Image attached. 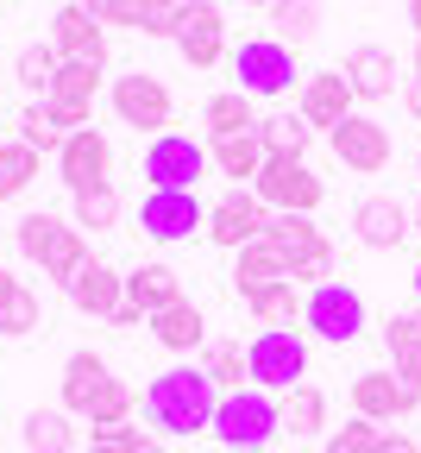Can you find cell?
<instances>
[{
  "mask_svg": "<svg viewBox=\"0 0 421 453\" xmlns=\"http://www.w3.org/2000/svg\"><path fill=\"white\" fill-rule=\"evenodd\" d=\"M214 410H220V390L208 384L202 365H170L145 384V416L157 434H202L214 428Z\"/></svg>",
  "mask_w": 421,
  "mask_h": 453,
  "instance_id": "cell-1",
  "label": "cell"
},
{
  "mask_svg": "<svg viewBox=\"0 0 421 453\" xmlns=\"http://www.w3.org/2000/svg\"><path fill=\"white\" fill-rule=\"evenodd\" d=\"M220 447H233V453H264L277 434H283V403L271 390H233V396H220V410H214V428H208Z\"/></svg>",
  "mask_w": 421,
  "mask_h": 453,
  "instance_id": "cell-2",
  "label": "cell"
},
{
  "mask_svg": "<svg viewBox=\"0 0 421 453\" xmlns=\"http://www.w3.org/2000/svg\"><path fill=\"white\" fill-rule=\"evenodd\" d=\"M19 252H26L44 277L70 283V277L88 265V234H82L76 220H57V214H26V220H19Z\"/></svg>",
  "mask_w": 421,
  "mask_h": 453,
  "instance_id": "cell-3",
  "label": "cell"
},
{
  "mask_svg": "<svg viewBox=\"0 0 421 453\" xmlns=\"http://www.w3.org/2000/svg\"><path fill=\"white\" fill-rule=\"evenodd\" d=\"M246 365H252V384L258 390H295L309 378V340L295 327H258L252 347H246Z\"/></svg>",
  "mask_w": 421,
  "mask_h": 453,
  "instance_id": "cell-4",
  "label": "cell"
},
{
  "mask_svg": "<svg viewBox=\"0 0 421 453\" xmlns=\"http://www.w3.org/2000/svg\"><path fill=\"white\" fill-rule=\"evenodd\" d=\"M252 196L271 208V214H315L327 202V183L309 170V157H264Z\"/></svg>",
  "mask_w": 421,
  "mask_h": 453,
  "instance_id": "cell-5",
  "label": "cell"
},
{
  "mask_svg": "<svg viewBox=\"0 0 421 453\" xmlns=\"http://www.w3.org/2000/svg\"><path fill=\"white\" fill-rule=\"evenodd\" d=\"M233 88L252 95V101H271V95L295 88V50L277 44V38H246L233 50Z\"/></svg>",
  "mask_w": 421,
  "mask_h": 453,
  "instance_id": "cell-6",
  "label": "cell"
},
{
  "mask_svg": "<svg viewBox=\"0 0 421 453\" xmlns=\"http://www.w3.org/2000/svg\"><path fill=\"white\" fill-rule=\"evenodd\" d=\"M302 321L327 340V347H346V340L365 334V296L352 283H315L309 303H302Z\"/></svg>",
  "mask_w": 421,
  "mask_h": 453,
  "instance_id": "cell-7",
  "label": "cell"
},
{
  "mask_svg": "<svg viewBox=\"0 0 421 453\" xmlns=\"http://www.w3.org/2000/svg\"><path fill=\"white\" fill-rule=\"evenodd\" d=\"M176 50L189 70H214L226 57V13L220 0H183L176 7Z\"/></svg>",
  "mask_w": 421,
  "mask_h": 453,
  "instance_id": "cell-8",
  "label": "cell"
},
{
  "mask_svg": "<svg viewBox=\"0 0 421 453\" xmlns=\"http://www.w3.org/2000/svg\"><path fill=\"white\" fill-rule=\"evenodd\" d=\"M113 113H119V127H139V133H170V88L151 76V70H133V76H113Z\"/></svg>",
  "mask_w": 421,
  "mask_h": 453,
  "instance_id": "cell-9",
  "label": "cell"
},
{
  "mask_svg": "<svg viewBox=\"0 0 421 453\" xmlns=\"http://www.w3.org/2000/svg\"><path fill=\"white\" fill-rule=\"evenodd\" d=\"M208 164H214V157H208L189 133H157V139L145 145V183H151V189H195Z\"/></svg>",
  "mask_w": 421,
  "mask_h": 453,
  "instance_id": "cell-10",
  "label": "cell"
},
{
  "mask_svg": "<svg viewBox=\"0 0 421 453\" xmlns=\"http://www.w3.org/2000/svg\"><path fill=\"white\" fill-rule=\"evenodd\" d=\"M327 145H333V157L346 164V170H358V177H378V170H390V127H378L371 113H346V120L327 133Z\"/></svg>",
  "mask_w": 421,
  "mask_h": 453,
  "instance_id": "cell-11",
  "label": "cell"
},
{
  "mask_svg": "<svg viewBox=\"0 0 421 453\" xmlns=\"http://www.w3.org/2000/svg\"><path fill=\"white\" fill-rule=\"evenodd\" d=\"M139 226H145V240L176 246V240H189L195 226H208V208L195 202V189H145Z\"/></svg>",
  "mask_w": 421,
  "mask_h": 453,
  "instance_id": "cell-12",
  "label": "cell"
},
{
  "mask_svg": "<svg viewBox=\"0 0 421 453\" xmlns=\"http://www.w3.org/2000/svg\"><path fill=\"white\" fill-rule=\"evenodd\" d=\"M264 226H271V208H264L252 189H233V196H220V202L208 208V226H202V234H208L214 246L239 252V246L264 240Z\"/></svg>",
  "mask_w": 421,
  "mask_h": 453,
  "instance_id": "cell-13",
  "label": "cell"
},
{
  "mask_svg": "<svg viewBox=\"0 0 421 453\" xmlns=\"http://www.w3.org/2000/svg\"><path fill=\"white\" fill-rule=\"evenodd\" d=\"M415 403H421V390L402 384L396 372H358V378H352V416H365V422H378V428L415 416Z\"/></svg>",
  "mask_w": 421,
  "mask_h": 453,
  "instance_id": "cell-14",
  "label": "cell"
},
{
  "mask_svg": "<svg viewBox=\"0 0 421 453\" xmlns=\"http://www.w3.org/2000/svg\"><path fill=\"white\" fill-rule=\"evenodd\" d=\"M95 88H101V64H64L44 95V107L57 113V127L64 133H82L95 120Z\"/></svg>",
  "mask_w": 421,
  "mask_h": 453,
  "instance_id": "cell-15",
  "label": "cell"
},
{
  "mask_svg": "<svg viewBox=\"0 0 421 453\" xmlns=\"http://www.w3.org/2000/svg\"><path fill=\"white\" fill-rule=\"evenodd\" d=\"M107 170H113V145H107L95 127L70 133V139H64V151H57V177H64V189H70V196H82V189L107 183Z\"/></svg>",
  "mask_w": 421,
  "mask_h": 453,
  "instance_id": "cell-16",
  "label": "cell"
},
{
  "mask_svg": "<svg viewBox=\"0 0 421 453\" xmlns=\"http://www.w3.org/2000/svg\"><path fill=\"white\" fill-rule=\"evenodd\" d=\"M352 234H358V246H371V252H396L415 234V220H409V208L396 196H365L352 208Z\"/></svg>",
  "mask_w": 421,
  "mask_h": 453,
  "instance_id": "cell-17",
  "label": "cell"
},
{
  "mask_svg": "<svg viewBox=\"0 0 421 453\" xmlns=\"http://www.w3.org/2000/svg\"><path fill=\"white\" fill-rule=\"evenodd\" d=\"M50 44H57L64 64H107V32H101V19L82 7V0H76V7H57Z\"/></svg>",
  "mask_w": 421,
  "mask_h": 453,
  "instance_id": "cell-18",
  "label": "cell"
},
{
  "mask_svg": "<svg viewBox=\"0 0 421 453\" xmlns=\"http://www.w3.org/2000/svg\"><path fill=\"white\" fill-rule=\"evenodd\" d=\"M352 101H358V95H352L346 70H315V76L302 82V107H295V113H302L315 133H333L346 113H352Z\"/></svg>",
  "mask_w": 421,
  "mask_h": 453,
  "instance_id": "cell-19",
  "label": "cell"
},
{
  "mask_svg": "<svg viewBox=\"0 0 421 453\" xmlns=\"http://www.w3.org/2000/svg\"><path fill=\"white\" fill-rule=\"evenodd\" d=\"M64 290H70V303H76L82 315H101V321H107L119 303H126V277H119L113 265H101V258H88V265L64 283Z\"/></svg>",
  "mask_w": 421,
  "mask_h": 453,
  "instance_id": "cell-20",
  "label": "cell"
},
{
  "mask_svg": "<svg viewBox=\"0 0 421 453\" xmlns=\"http://www.w3.org/2000/svg\"><path fill=\"white\" fill-rule=\"evenodd\" d=\"M346 82H352L358 101H390V95H396V57H390L384 44L346 50Z\"/></svg>",
  "mask_w": 421,
  "mask_h": 453,
  "instance_id": "cell-21",
  "label": "cell"
},
{
  "mask_svg": "<svg viewBox=\"0 0 421 453\" xmlns=\"http://www.w3.org/2000/svg\"><path fill=\"white\" fill-rule=\"evenodd\" d=\"M271 283H289V258L271 246V240H252L233 252V290L252 296V290H271Z\"/></svg>",
  "mask_w": 421,
  "mask_h": 453,
  "instance_id": "cell-22",
  "label": "cell"
},
{
  "mask_svg": "<svg viewBox=\"0 0 421 453\" xmlns=\"http://www.w3.org/2000/svg\"><path fill=\"white\" fill-rule=\"evenodd\" d=\"M126 303L151 321V315H164L170 303H183V277H176L170 265H139V271H126Z\"/></svg>",
  "mask_w": 421,
  "mask_h": 453,
  "instance_id": "cell-23",
  "label": "cell"
},
{
  "mask_svg": "<svg viewBox=\"0 0 421 453\" xmlns=\"http://www.w3.org/2000/svg\"><path fill=\"white\" fill-rule=\"evenodd\" d=\"M82 434L88 428H76L70 410H32L19 441H26V453H82Z\"/></svg>",
  "mask_w": 421,
  "mask_h": 453,
  "instance_id": "cell-24",
  "label": "cell"
},
{
  "mask_svg": "<svg viewBox=\"0 0 421 453\" xmlns=\"http://www.w3.org/2000/svg\"><path fill=\"white\" fill-rule=\"evenodd\" d=\"M38 321H44V309L32 296V283L0 271V340H26V334H38Z\"/></svg>",
  "mask_w": 421,
  "mask_h": 453,
  "instance_id": "cell-25",
  "label": "cell"
},
{
  "mask_svg": "<svg viewBox=\"0 0 421 453\" xmlns=\"http://www.w3.org/2000/svg\"><path fill=\"white\" fill-rule=\"evenodd\" d=\"M208 157H214V170L220 177H233V183H258V170H264V139L258 133H233V139H214L208 145Z\"/></svg>",
  "mask_w": 421,
  "mask_h": 453,
  "instance_id": "cell-26",
  "label": "cell"
},
{
  "mask_svg": "<svg viewBox=\"0 0 421 453\" xmlns=\"http://www.w3.org/2000/svg\"><path fill=\"white\" fill-rule=\"evenodd\" d=\"M107 359H95V353H70L64 359V410L70 416H88V403H95V396L107 390Z\"/></svg>",
  "mask_w": 421,
  "mask_h": 453,
  "instance_id": "cell-27",
  "label": "cell"
},
{
  "mask_svg": "<svg viewBox=\"0 0 421 453\" xmlns=\"http://www.w3.org/2000/svg\"><path fill=\"white\" fill-rule=\"evenodd\" d=\"M151 334H157V347H170V353H195L202 340H208V321H202V309L183 296V303H170L164 315H151Z\"/></svg>",
  "mask_w": 421,
  "mask_h": 453,
  "instance_id": "cell-28",
  "label": "cell"
},
{
  "mask_svg": "<svg viewBox=\"0 0 421 453\" xmlns=\"http://www.w3.org/2000/svg\"><path fill=\"white\" fill-rule=\"evenodd\" d=\"M384 347H390L396 378L421 390V315H390L384 321Z\"/></svg>",
  "mask_w": 421,
  "mask_h": 453,
  "instance_id": "cell-29",
  "label": "cell"
},
{
  "mask_svg": "<svg viewBox=\"0 0 421 453\" xmlns=\"http://www.w3.org/2000/svg\"><path fill=\"white\" fill-rule=\"evenodd\" d=\"M202 127H208L214 139H233V133H258L252 95H239V88H220V95H208V107H202Z\"/></svg>",
  "mask_w": 421,
  "mask_h": 453,
  "instance_id": "cell-30",
  "label": "cell"
},
{
  "mask_svg": "<svg viewBox=\"0 0 421 453\" xmlns=\"http://www.w3.org/2000/svg\"><path fill=\"white\" fill-rule=\"evenodd\" d=\"M283 434H295V441L327 434V396H321L315 384H295V390H283Z\"/></svg>",
  "mask_w": 421,
  "mask_h": 453,
  "instance_id": "cell-31",
  "label": "cell"
},
{
  "mask_svg": "<svg viewBox=\"0 0 421 453\" xmlns=\"http://www.w3.org/2000/svg\"><path fill=\"white\" fill-rule=\"evenodd\" d=\"M202 372H208V384H214L220 396L246 390V378H252V365H246V347H239V340H214V347L202 353Z\"/></svg>",
  "mask_w": 421,
  "mask_h": 453,
  "instance_id": "cell-32",
  "label": "cell"
},
{
  "mask_svg": "<svg viewBox=\"0 0 421 453\" xmlns=\"http://www.w3.org/2000/svg\"><path fill=\"white\" fill-rule=\"evenodd\" d=\"M321 32V0H277L271 7V38L277 44H309Z\"/></svg>",
  "mask_w": 421,
  "mask_h": 453,
  "instance_id": "cell-33",
  "label": "cell"
},
{
  "mask_svg": "<svg viewBox=\"0 0 421 453\" xmlns=\"http://www.w3.org/2000/svg\"><path fill=\"white\" fill-rule=\"evenodd\" d=\"M258 139H264V157H302L315 127L302 113H271V120H258Z\"/></svg>",
  "mask_w": 421,
  "mask_h": 453,
  "instance_id": "cell-34",
  "label": "cell"
},
{
  "mask_svg": "<svg viewBox=\"0 0 421 453\" xmlns=\"http://www.w3.org/2000/svg\"><path fill=\"white\" fill-rule=\"evenodd\" d=\"M82 453H164V441L145 434V428H133V422H95Z\"/></svg>",
  "mask_w": 421,
  "mask_h": 453,
  "instance_id": "cell-35",
  "label": "cell"
},
{
  "mask_svg": "<svg viewBox=\"0 0 421 453\" xmlns=\"http://www.w3.org/2000/svg\"><path fill=\"white\" fill-rule=\"evenodd\" d=\"M246 309H252L258 327H295L302 296H295V283H271V290H252V296H246Z\"/></svg>",
  "mask_w": 421,
  "mask_h": 453,
  "instance_id": "cell-36",
  "label": "cell"
},
{
  "mask_svg": "<svg viewBox=\"0 0 421 453\" xmlns=\"http://www.w3.org/2000/svg\"><path fill=\"white\" fill-rule=\"evenodd\" d=\"M57 70H64V57H57L50 38H44V44H26V50L13 57V76H19V88H32V95H50Z\"/></svg>",
  "mask_w": 421,
  "mask_h": 453,
  "instance_id": "cell-37",
  "label": "cell"
},
{
  "mask_svg": "<svg viewBox=\"0 0 421 453\" xmlns=\"http://www.w3.org/2000/svg\"><path fill=\"white\" fill-rule=\"evenodd\" d=\"M76 226L82 234H107V226H119V189L113 183H95L76 196Z\"/></svg>",
  "mask_w": 421,
  "mask_h": 453,
  "instance_id": "cell-38",
  "label": "cell"
},
{
  "mask_svg": "<svg viewBox=\"0 0 421 453\" xmlns=\"http://www.w3.org/2000/svg\"><path fill=\"white\" fill-rule=\"evenodd\" d=\"M32 177H38V151L32 145H0V202L26 196Z\"/></svg>",
  "mask_w": 421,
  "mask_h": 453,
  "instance_id": "cell-39",
  "label": "cell"
},
{
  "mask_svg": "<svg viewBox=\"0 0 421 453\" xmlns=\"http://www.w3.org/2000/svg\"><path fill=\"white\" fill-rule=\"evenodd\" d=\"M64 127H57V113L44 107V101H32L26 113H19V145H32V151H64Z\"/></svg>",
  "mask_w": 421,
  "mask_h": 453,
  "instance_id": "cell-40",
  "label": "cell"
},
{
  "mask_svg": "<svg viewBox=\"0 0 421 453\" xmlns=\"http://www.w3.org/2000/svg\"><path fill=\"white\" fill-rule=\"evenodd\" d=\"M133 403H139V390H133L126 378H107V390L88 403V416H82V422H88V428H95V422H126V416H133Z\"/></svg>",
  "mask_w": 421,
  "mask_h": 453,
  "instance_id": "cell-41",
  "label": "cell"
},
{
  "mask_svg": "<svg viewBox=\"0 0 421 453\" xmlns=\"http://www.w3.org/2000/svg\"><path fill=\"white\" fill-rule=\"evenodd\" d=\"M378 441H384V428H378V422L352 416L346 428H327V447H321V453H378Z\"/></svg>",
  "mask_w": 421,
  "mask_h": 453,
  "instance_id": "cell-42",
  "label": "cell"
},
{
  "mask_svg": "<svg viewBox=\"0 0 421 453\" xmlns=\"http://www.w3.org/2000/svg\"><path fill=\"white\" fill-rule=\"evenodd\" d=\"M82 7H88L101 26H133V32H145V19H151L145 0H82Z\"/></svg>",
  "mask_w": 421,
  "mask_h": 453,
  "instance_id": "cell-43",
  "label": "cell"
},
{
  "mask_svg": "<svg viewBox=\"0 0 421 453\" xmlns=\"http://www.w3.org/2000/svg\"><path fill=\"white\" fill-rule=\"evenodd\" d=\"M378 453H421L409 434H396V428H384V441H378Z\"/></svg>",
  "mask_w": 421,
  "mask_h": 453,
  "instance_id": "cell-44",
  "label": "cell"
},
{
  "mask_svg": "<svg viewBox=\"0 0 421 453\" xmlns=\"http://www.w3.org/2000/svg\"><path fill=\"white\" fill-rule=\"evenodd\" d=\"M139 321H145V315H139V309H133V303H119V309H113V315H107V327H139Z\"/></svg>",
  "mask_w": 421,
  "mask_h": 453,
  "instance_id": "cell-45",
  "label": "cell"
},
{
  "mask_svg": "<svg viewBox=\"0 0 421 453\" xmlns=\"http://www.w3.org/2000/svg\"><path fill=\"white\" fill-rule=\"evenodd\" d=\"M402 107H409L415 120H421V76H409V82H402Z\"/></svg>",
  "mask_w": 421,
  "mask_h": 453,
  "instance_id": "cell-46",
  "label": "cell"
},
{
  "mask_svg": "<svg viewBox=\"0 0 421 453\" xmlns=\"http://www.w3.org/2000/svg\"><path fill=\"white\" fill-rule=\"evenodd\" d=\"M409 19H415V32H421V0H409Z\"/></svg>",
  "mask_w": 421,
  "mask_h": 453,
  "instance_id": "cell-47",
  "label": "cell"
},
{
  "mask_svg": "<svg viewBox=\"0 0 421 453\" xmlns=\"http://www.w3.org/2000/svg\"><path fill=\"white\" fill-rule=\"evenodd\" d=\"M409 220H415V234H421V202H415V208H409Z\"/></svg>",
  "mask_w": 421,
  "mask_h": 453,
  "instance_id": "cell-48",
  "label": "cell"
},
{
  "mask_svg": "<svg viewBox=\"0 0 421 453\" xmlns=\"http://www.w3.org/2000/svg\"><path fill=\"white\" fill-rule=\"evenodd\" d=\"M415 76H421V38H415Z\"/></svg>",
  "mask_w": 421,
  "mask_h": 453,
  "instance_id": "cell-49",
  "label": "cell"
},
{
  "mask_svg": "<svg viewBox=\"0 0 421 453\" xmlns=\"http://www.w3.org/2000/svg\"><path fill=\"white\" fill-rule=\"evenodd\" d=\"M246 7H277V0H246Z\"/></svg>",
  "mask_w": 421,
  "mask_h": 453,
  "instance_id": "cell-50",
  "label": "cell"
},
{
  "mask_svg": "<svg viewBox=\"0 0 421 453\" xmlns=\"http://www.w3.org/2000/svg\"><path fill=\"white\" fill-rule=\"evenodd\" d=\"M415 296H421V265H415Z\"/></svg>",
  "mask_w": 421,
  "mask_h": 453,
  "instance_id": "cell-51",
  "label": "cell"
},
{
  "mask_svg": "<svg viewBox=\"0 0 421 453\" xmlns=\"http://www.w3.org/2000/svg\"><path fill=\"white\" fill-rule=\"evenodd\" d=\"M415 177H421V151H415Z\"/></svg>",
  "mask_w": 421,
  "mask_h": 453,
  "instance_id": "cell-52",
  "label": "cell"
}]
</instances>
